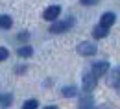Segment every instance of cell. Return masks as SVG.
I'll use <instances>...</instances> for the list:
<instances>
[{"label":"cell","instance_id":"obj_1","mask_svg":"<svg viewBox=\"0 0 120 109\" xmlns=\"http://www.w3.org/2000/svg\"><path fill=\"white\" fill-rule=\"evenodd\" d=\"M74 24V19H67V20H59V22H54L50 26V31L52 33H63V31L70 30V26Z\"/></svg>","mask_w":120,"mask_h":109},{"label":"cell","instance_id":"obj_2","mask_svg":"<svg viewBox=\"0 0 120 109\" xmlns=\"http://www.w3.org/2000/svg\"><path fill=\"white\" fill-rule=\"evenodd\" d=\"M96 83H98V78H96L92 72L85 74V76H83V91H85V93H92V91L96 89Z\"/></svg>","mask_w":120,"mask_h":109},{"label":"cell","instance_id":"obj_3","mask_svg":"<svg viewBox=\"0 0 120 109\" xmlns=\"http://www.w3.org/2000/svg\"><path fill=\"white\" fill-rule=\"evenodd\" d=\"M96 52H98V48L92 43H79L78 45V54H81V56H94Z\"/></svg>","mask_w":120,"mask_h":109},{"label":"cell","instance_id":"obj_4","mask_svg":"<svg viewBox=\"0 0 120 109\" xmlns=\"http://www.w3.org/2000/svg\"><path fill=\"white\" fill-rule=\"evenodd\" d=\"M107 70H109V63L107 61H100V63H94L92 65V74L96 76V78H100V76H105L107 74Z\"/></svg>","mask_w":120,"mask_h":109},{"label":"cell","instance_id":"obj_5","mask_svg":"<svg viewBox=\"0 0 120 109\" xmlns=\"http://www.w3.org/2000/svg\"><path fill=\"white\" fill-rule=\"evenodd\" d=\"M59 13H61V8H59V6H50V8H46V9H45L43 19L52 22V20H56V19L59 17Z\"/></svg>","mask_w":120,"mask_h":109},{"label":"cell","instance_id":"obj_6","mask_svg":"<svg viewBox=\"0 0 120 109\" xmlns=\"http://www.w3.org/2000/svg\"><path fill=\"white\" fill-rule=\"evenodd\" d=\"M115 20H116V15H115V13H111V11H107V13H104L102 19H100V26L111 28V26L115 24Z\"/></svg>","mask_w":120,"mask_h":109},{"label":"cell","instance_id":"obj_7","mask_svg":"<svg viewBox=\"0 0 120 109\" xmlns=\"http://www.w3.org/2000/svg\"><path fill=\"white\" fill-rule=\"evenodd\" d=\"M107 33H109V28L98 24V26L92 30V37H94V39H104V37H107Z\"/></svg>","mask_w":120,"mask_h":109},{"label":"cell","instance_id":"obj_8","mask_svg":"<svg viewBox=\"0 0 120 109\" xmlns=\"http://www.w3.org/2000/svg\"><path fill=\"white\" fill-rule=\"evenodd\" d=\"M11 104H13V94L11 93L0 94V105H2V107H9Z\"/></svg>","mask_w":120,"mask_h":109},{"label":"cell","instance_id":"obj_9","mask_svg":"<svg viewBox=\"0 0 120 109\" xmlns=\"http://www.w3.org/2000/svg\"><path fill=\"white\" fill-rule=\"evenodd\" d=\"M11 26H13L11 17L9 15H0V28H2V30H9Z\"/></svg>","mask_w":120,"mask_h":109},{"label":"cell","instance_id":"obj_10","mask_svg":"<svg viewBox=\"0 0 120 109\" xmlns=\"http://www.w3.org/2000/svg\"><path fill=\"white\" fill-rule=\"evenodd\" d=\"M92 105H94L92 98H90V96H83V98L79 100V105H78V109H92Z\"/></svg>","mask_w":120,"mask_h":109},{"label":"cell","instance_id":"obj_11","mask_svg":"<svg viewBox=\"0 0 120 109\" xmlns=\"http://www.w3.org/2000/svg\"><path fill=\"white\" fill-rule=\"evenodd\" d=\"M17 54H19V57H30L31 54H33V48L28 46V45H24V46H20L17 50Z\"/></svg>","mask_w":120,"mask_h":109},{"label":"cell","instance_id":"obj_12","mask_svg":"<svg viewBox=\"0 0 120 109\" xmlns=\"http://www.w3.org/2000/svg\"><path fill=\"white\" fill-rule=\"evenodd\" d=\"M76 94H78V89H76V87H72V85L63 89V96H67V98H72V96H76Z\"/></svg>","mask_w":120,"mask_h":109},{"label":"cell","instance_id":"obj_13","mask_svg":"<svg viewBox=\"0 0 120 109\" xmlns=\"http://www.w3.org/2000/svg\"><path fill=\"white\" fill-rule=\"evenodd\" d=\"M37 107H39V102L33 100V98H31V100H26L24 105H22V109H37Z\"/></svg>","mask_w":120,"mask_h":109},{"label":"cell","instance_id":"obj_14","mask_svg":"<svg viewBox=\"0 0 120 109\" xmlns=\"http://www.w3.org/2000/svg\"><path fill=\"white\" fill-rule=\"evenodd\" d=\"M8 57H9V50L4 48V46H0V61H6Z\"/></svg>","mask_w":120,"mask_h":109},{"label":"cell","instance_id":"obj_15","mask_svg":"<svg viewBox=\"0 0 120 109\" xmlns=\"http://www.w3.org/2000/svg\"><path fill=\"white\" fill-rule=\"evenodd\" d=\"M83 6H94V4H98V0H79Z\"/></svg>","mask_w":120,"mask_h":109},{"label":"cell","instance_id":"obj_16","mask_svg":"<svg viewBox=\"0 0 120 109\" xmlns=\"http://www.w3.org/2000/svg\"><path fill=\"white\" fill-rule=\"evenodd\" d=\"M15 72H17V74H20V72H26V67H24V65H22V67H17Z\"/></svg>","mask_w":120,"mask_h":109},{"label":"cell","instance_id":"obj_17","mask_svg":"<svg viewBox=\"0 0 120 109\" xmlns=\"http://www.w3.org/2000/svg\"><path fill=\"white\" fill-rule=\"evenodd\" d=\"M26 39H28V33H20L19 35V41H26Z\"/></svg>","mask_w":120,"mask_h":109},{"label":"cell","instance_id":"obj_18","mask_svg":"<svg viewBox=\"0 0 120 109\" xmlns=\"http://www.w3.org/2000/svg\"><path fill=\"white\" fill-rule=\"evenodd\" d=\"M45 109H57L56 105H48V107H45Z\"/></svg>","mask_w":120,"mask_h":109},{"label":"cell","instance_id":"obj_19","mask_svg":"<svg viewBox=\"0 0 120 109\" xmlns=\"http://www.w3.org/2000/svg\"><path fill=\"white\" fill-rule=\"evenodd\" d=\"M116 91H118V93H120V81H118V83H116Z\"/></svg>","mask_w":120,"mask_h":109},{"label":"cell","instance_id":"obj_20","mask_svg":"<svg viewBox=\"0 0 120 109\" xmlns=\"http://www.w3.org/2000/svg\"><path fill=\"white\" fill-rule=\"evenodd\" d=\"M100 109H109V107H107V105H105V107H100Z\"/></svg>","mask_w":120,"mask_h":109},{"label":"cell","instance_id":"obj_21","mask_svg":"<svg viewBox=\"0 0 120 109\" xmlns=\"http://www.w3.org/2000/svg\"><path fill=\"white\" fill-rule=\"evenodd\" d=\"M118 76H120V68H118Z\"/></svg>","mask_w":120,"mask_h":109}]
</instances>
